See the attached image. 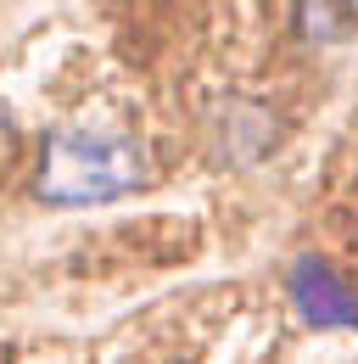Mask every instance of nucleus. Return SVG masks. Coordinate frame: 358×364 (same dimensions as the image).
I'll return each instance as SVG.
<instances>
[{
  "label": "nucleus",
  "instance_id": "obj_1",
  "mask_svg": "<svg viewBox=\"0 0 358 364\" xmlns=\"http://www.w3.org/2000/svg\"><path fill=\"white\" fill-rule=\"evenodd\" d=\"M146 180V151L134 135L112 129H62L45 140L34 191L50 208H101L140 191Z\"/></svg>",
  "mask_w": 358,
  "mask_h": 364
},
{
  "label": "nucleus",
  "instance_id": "obj_2",
  "mask_svg": "<svg viewBox=\"0 0 358 364\" xmlns=\"http://www.w3.org/2000/svg\"><path fill=\"white\" fill-rule=\"evenodd\" d=\"M291 303L308 325H342V331H358V291L319 258H303L291 269Z\"/></svg>",
  "mask_w": 358,
  "mask_h": 364
},
{
  "label": "nucleus",
  "instance_id": "obj_3",
  "mask_svg": "<svg viewBox=\"0 0 358 364\" xmlns=\"http://www.w3.org/2000/svg\"><path fill=\"white\" fill-rule=\"evenodd\" d=\"M353 6H358V0H353Z\"/></svg>",
  "mask_w": 358,
  "mask_h": 364
}]
</instances>
